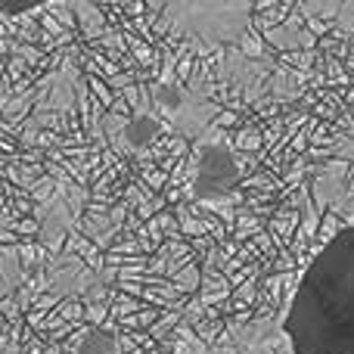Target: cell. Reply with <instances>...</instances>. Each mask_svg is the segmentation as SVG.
<instances>
[{
	"label": "cell",
	"mask_w": 354,
	"mask_h": 354,
	"mask_svg": "<svg viewBox=\"0 0 354 354\" xmlns=\"http://www.w3.org/2000/svg\"><path fill=\"white\" fill-rule=\"evenodd\" d=\"M292 354H354V224L317 249L280 320Z\"/></svg>",
	"instance_id": "obj_1"
}]
</instances>
